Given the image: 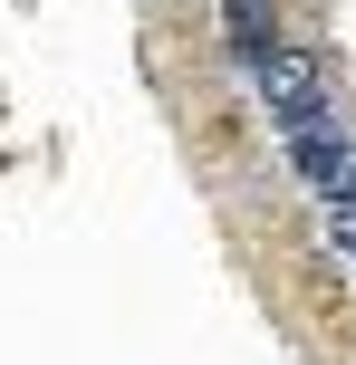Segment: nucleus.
Returning <instances> with one entry per match:
<instances>
[{
    "mask_svg": "<svg viewBox=\"0 0 356 365\" xmlns=\"http://www.w3.org/2000/svg\"><path fill=\"white\" fill-rule=\"evenodd\" d=\"M250 87H260L280 145H289V135H318V125H347V115L327 106V77H318V58H308V48H270L260 68H250Z\"/></svg>",
    "mask_w": 356,
    "mask_h": 365,
    "instance_id": "f257e3e1",
    "label": "nucleus"
},
{
    "mask_svg": "<svg viewBox=\"0 0 356 365\" xmlns=\"http://www.w3.org/2000/svg\"><path fill=\"white\" fill-rule=\"evenodd\" d=\"M289 173H299V192L318 202V212H337V202H356V135L347 125H318V135H289Z\"/></svg>",
    "mask_w": 356,
    "mask_h": 365,
    "instance_id": "f03ea898",
    "label": "nucleus"
},
{
    "mask_svg": "<svg viewBox=\"0 0 356 365\" xmlns=\"http://www.w3.org/2000/svg\"><path fill=\"white\" fill-rule=\"evenodd\" d=\"M222 29H231V48H241V68H260L280 38H270V0H222Z\"/></svg>",
    "mask_w": 356,
    "mask_h": 365,
    "instance_id": "7ed1b4c3",
    "label": "nucleus"
},
{
    "mask_svg": "<svg viewBox=\"0 0 356 365\" xmlns=\"http://www.w3.org/2000/svg\"><path fill=\"white\" fill-rule=\"evenodd\" d=\"M318 240H327V259L356 279V202H337V212H318Z\"/></svg>",
    "mask_w": 356,
    "mask_h": 365,
    "instance_id": "20e7f679",
    "label": "nucleus"
}]
</instances>
